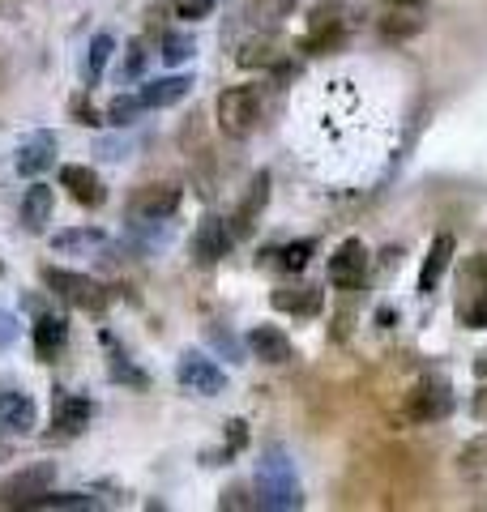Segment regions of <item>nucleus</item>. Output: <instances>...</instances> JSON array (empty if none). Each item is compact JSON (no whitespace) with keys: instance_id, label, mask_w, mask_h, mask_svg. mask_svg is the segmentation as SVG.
<instances>
[{"instance_id":"1","label":"nucleus","mask_w":487,"mask_h":512,"mask_svg":"<svg viewBox=\"0 0 487 512\" xmlns=\"http://www.w3.org/2000/svg\"><path fill=\"white\" fill-rule=\"evenodd\" d=\"M261 120V99L253 86H227L218 94V128H223L227 137H248Z\"/></svg>"},{"instance_id":"2","label":"nucleus","mask_w":487,"mask_h":512,"mask_svg":"<svg viewBox=\"0 0 487 512\" xmlns=\"http://www.w3.org/2000/svg\"><path fill=\"white\" fill-rule=\"evenodd\" d=\"M43 286L52 295H60L65 303H73V308H86V312H99L103 308V286L86 278V274H73V269H56V265H47L43 269Z\"/></svg>"},{"instance_id":"3","label":"nucleus","mask_w":487,"mask_h":512,"mask_svg":"<svg viewBox=\"0 0 487 512\" xmlns=\"http://www.w3.org/2000/svg\"><path fill=\"white\" fill-rule=\"evenodd\" d=\"M257 487H261V508H295L300 504V487H295V474H291L282 453H270L261 461Z\"/></svg>"},{"instance_id":"4","label":"nucleus","mask_w":487,"mask_h":512,"mask_svg":"<svg viewBox=\"0 0 487 512\" xmlns=\"http://www.w3.org/2000/svg\"><path fill=\"white\" fill-rule=\"evenodd\" d=\"M52 487H56V466L52 461H39V466H26L22 474H13L5 483V504L9 508H35Z\"/></svg>"},{"instance_id":"5","label":"nucleus","mask_w":487,"mask_h":512,"mask_svg":"<svg viewBox=\"0 0 487 512\" xmlns=\"http://www.w3.org/2000/svg\"><path fill=\"white\" fill-rule=\"evenodd\" d=\"M176 380L184 384V389H193V393H201V397H218L227 389V376H223V367H218L214 359H206V355H180V363H176Z\"/></svg>"},{"instance_id":"6","label":"nucleus","mask_w":487,"mask_h":512,"mask_svg":"<svg viewBox=\"0 0 487 512\" xmlns=\"http://www.w3.org/2000/svg\"><path fill=\"white\" fill-rule=\"evenodd\" d=\"M368 274V248L364 239H347L334 256H329V282L338 286V291H351V286H359Z\"/></svg>"},{"instance_id":"7","label":"nucleus","mask_w":487,"mask_h":512,"mask_svg":"<svg viewBox=\"0 0 487 512\" xmlns=\"http://www.w3.org/2000/svg\"><path fill=\"white\" fill-rule=\"evenodd\" d=\"M449 410H453V393L436 380V384H419V389L411 393V402H406V419L441 423V419H449Z\"/></svg>"},{"instance_id":"8","label":"nucleus","mask_w":487,"mask_h":512,"mask_svg":"<svg viewBox=\"0 0 487 512\" xmlns=\"http://www.w3.org/2000/svg\"><path fill=\"white\" fill-rule=\"evenodd\" d=\"M180 210V188L176 184H150V188H141V197L133 201V214L141 222H163Z\"/></svg>"},{"instance_id":"9","label":"nucleus","mask_w":487,"mask_h":512,"mask_svg":"<svg viewBox=\"0 0 487 512\" xmlns=\"http://www.w3.org/2000/svg\"><path fill=\"white\" fill-rule=\"evenodd\" d=\"M35 419H39V410L26 393H18V389L0 393V427H5L9 436H30V431H35Z\"/></svg>"},{"instance_id":"10","label":"nucleus","mask_w":487,"mask_h":512,"mask_svg":"<svg viewBox=\"0 0 487 512\" xmlns=\"http://www.w3.org/2000/svg\"><path fill=\"white\" fill-rule=\"evenodd\" d=\"M56 163V133H30L18 146V175H43Z\"/></svg>"},{"instance_id":"11","label":"nucleus","mask_w":487,"mask_h":512,"mask_svg":"<svg viewBox=\"0 0 487 512\" xmlns=\"http://www.w3.org/2000/svg\"><path fill=\"white\" fill-rule=\"evenodd\" d=\"M231 248V235H227V222L223 218H201V227L193 235V252H197V261L201 265H214V261H223Z\"/></svg>"},{"instance_id":"12","label":"nucleus","mask_w":487,"mask_h":512,"mask_svg":"<svg viewBox=\"0 0 487 512\" xmlns=\"http://www.w3.org/2000/svg\"><path fill=\"white\" fill-rule=\"evenodd\" d=\"M60 184L69 188V197H73L77 205H103V201H107L103 180H99V175H94L90 167H77V163L60 167Z\"/></svg>"},{"instance_id":"13","label":"nucleus","mask_w":487,"mask_h":512,"mask_svg":"<svg viewBox=\"0 0 487 512\" xmlns=\"http://www.w3.org/2000/svg\"><path fill=\"white\" fill-rule=\"evenodd\" d=\"M449 261H453V235H436L432 248H428V256H423V269H419V291H423V295L436 291V282L445 278Z\"/></svg>"},{"instance_id":"14","label":"nucleus","mask_w":487,"mask_h":512,"mask_svg":"<svg viewBox=\"0 0 487 512\" xmlns=\"http://www.w3.org/2000/svg\"><path fill=\"white\" fill-rule=\"evenodd\" d=\"M248 350L261 359V363H287L291 359V338L274 325H257L248 333Z\"/></svg>"},{"instance_id":"15","label":"nucleus","mask_w":487,"mask_h":512,"mask_svg":"<svg viewBox=\"0 0 487 512\" xmlns=\"http://www.w3.org/2000/svg\"><path fill=\"white\" fill-rule=\"evenodd\" d=\"M52 210H56L52 188H47V184H30L26 197H22V222H26V231H43L47 218H52Z\"/></svg>"},{"instance_id":"16","label":"nucleus","mask_w":487,"mask_h":512,"mask_svg":"<svg viewBox=\"0 0 487 512\" xmlns=\"http://www.w3.org/2000/svg\"><path fill=\"white\" fill-rule=\"evenodd\" d=\"M94 406L86 402V397H60L56 410H52V427L60 431V436H77L86 423H90Z\"/></svg>"},{"instance_id":"17","label":"nucleus","mask_w":487,"mask_h":512,"mask_svg":"<svg viewBox=\"0 0 487 512\" xmlns=\"http://www.w3.org/2000/svg\"><path fill=\"white\" fill-rule=\"evenodd\" d=\"M188 86H193V82H188L184 73L159 77V82H146V86H141V103H146V107H171V103L184 99Z\"/></svg>"},{"instance_id":"18","label":"nucleus","mask_w":487,"mask_h":512,"mask_svg":"<svg viewBox=\"0 0 487 512\" xmlns=\"http://www.w3.org/2000/svg\"><path fill=\"white\" fill-rule=\"evenodd\" d=\"M65 338H69V325L60 316H39L35 320V350H39L43 363L56 359V350L65 346Z\"/></svg>"},{"instance_id":"19","label":"nucleus","mask_w":487,"mask_h":512,"mask_svg":"<svg viewBox=\"0 0 487 512\" xmlns=\"http://www.w3.org/2000/svg\"><path fill=\"white\" fill-rule=\"evenodd\" d=\"M116 52V39L112 35H94L90 47H86V60H82V82L86 86H99L103 82V69H107V60H112Z\"/></svg>"},{"instance_id":"20","label":"nucleus","mask_w":487,"mask_h":512,"mask_svg":"<svg viewBox=\"0 0 487 512\" xmlns=\"http://www.w3.org/2000/svg\"><path fill=\"white\" fill-rule=\"evenodd\" d=\"M244 64V69H270V64L282 60V43L270 39V35H261V39H244L240 43V56H235Z\"/></svg>"},{"instance_id":"21","label":"nucleus","mask_w":487,"mask_h":512,"mask_svg":"<svg viewBox=\"0 0 487 512\" xmlns=\"http://www.w3.org/2000/svg\"><path fill=\"white\" fill-rule=\"evenodd\" d=\"M295 13V0H248L244 5V18L253 22V26H282Z\"/></svg>"},{"instance_id":"22","label":"nucleus","mask_w":487,"mask_h":512,"mask_svg":"<svg viewBox=\"0 0 487 512\" xmlns=\"http://www.w3.org/2000/svg\"><path fill=\"white\" fill-rule=\"evenodd\" d=\"M265 201H270V175H253V184H248V197H244V205H240V218H235V227L240 231H248L253 227V218L265 210Z\"/></svg>"},{"instance_id":"23","label":"nucleus","mask_w":487,"mask_h":512,"mask_svg":"<svg viewBox=\"0 0 487 512\" xmlns=\"http://www.w3.org/2000/svg\"><path fill=\"white\" fill-rule=\"evenodd\" d=\"M274 308H278V312H295V316H312V312L321 308V291H312V286L278 291V295H274Z\"/></svg>"},{"instance_id":"24","label":"nucleus","mask_w":487,"mask_h":512,"mask_svg":"<svg viewBox=\"0 0 487 512\" xmlns=\"http://www.w3.org/2000/svg\"><path fill=\"white\" fill-rule=\"evenodd\" d=\"M103 244H107V235H103V231H94V227L52 235V248H56V252H90V248H103Z\"/></svg>"},{"instance_id":"25","label":"nucleus","mask_w":487,"mask_h":512,"mask_svg":"<svg viewBox=\"0 0 487 512\" xmlns=\"http://www.w3.org/2000/svg\"><path fill=\"white\" fill-rule=\"evenodd\" d=\"M419 30H423V18H411V13H389V18L381 22V35L385 39H415L419 35Z\"/></svg>"},{"instance_id":"26","label":"nucleus","mask_w":487,"mask_h":512,"mask_svg":"<svg viewBox=\"0 0 487 512\" xmlns=\"http://www.w3.org/2000/svg\"><path fill=\"white\" fill-rule=\"evenodd\" d=\"M193 52H197V47H193V39H188V35H163V43H159V56L171 64V69H180L184 60H193Z\"/></svg>"},{"instance_id":"27","label":"nucleus","mask_w":487,"mask_h":512,"mask_svg":"<svg viewBox=\"0 0 487 512\" xmlns=\"http://www.w3.org/2000/svg\"><path fill=\"white\" fill-rule=\"evenodd\" d=\"M35 508H99V500H94V495H86V491H65V495L47 491Z\"/></svg>"},{"instance_id":"28","label":"nucleus","mask_w":487,"mask_h":512,"mask_svg":"<svg viewBox=\"0 0 487 512\" xmlns=\"http://www.w3.org/2000/svg\"><path fill=\"white\" fill-rule=\"evenodd\" d=\"M137 111H146L141 94H133V99H124V94H120V99H112V107H107V120L124 128V124H133V120H137Z\"/></svg>"},{"instance_id":"29","label":"nucleus","mask_w":487,"mask_h":512,"mask_svg":"<svg viewBox=\"0 0 487 512\" xmlns=\"http://www.w3.org/2000/svg\"><path fill=\"white\" fill-rule=\"evenodd\" d=\"M278 256H282L278 265H282V269H291V274H295V269H304V265H308V256H312V239H295V244H287Z\"/></svg>"},{"instance_id":"30","label":"nucleus","mask_w":487,"mask_h":512,"mask_svg":"<svg viewBox=\"0 0 487 512\" xmlns=\"http://www.w3.org/2000/svg\"><path fill=\"white\" fill-rule=\"evenodd\" d=\"M176 18L180 22H201V18H210V9H214V0H176Z\"/></svg>"},{"instance_id":"31","label":"nucleus","mask_w":487,"mask_h":512,"mask_svg":"<svg viewBox=\"0 0 487 512\" xmlns=\"http://www.w3.org/2000/svg\"><path fill=\"white\" fill-rule=\"evenodd\" d=\"M483 457H487V436H483V440H475V444H466L458 461H462V470H483V466H487Z\"/></svg>"},{"instance_id":"32","label":"nucleus","mask_w":487,"mask_h":512,"mask_svg":"<svg viewBox=\"0 0 487 512\" xmlns=\"http://www.w3.org/2000/svg\"><path fill=\"white\" fill-rule=\"evenodd\" d=\"M120 359L124 355H112V380H129L133 389H146V376H141L133 363H120Z\"/></svg>"},{"instance_id":"33","label":"nucleus","mask_w":487,"mask_h":512,"mask_svg":"<svg viewBox=\"0 0 487 512\" xmlns=\"http://www.w3.org/2000/svg\"><path fill=\"white\" fill-rule=\"evenodd\" d=\"M462 320L470 329H487V291H479V299L470 308H462Z\"/></svg>"},{"instance_id":"34","label":"nucleus","mask_w":487,"mask_h":512,"mask_svg":"<svg viewBox=\"0 0 487 512\" xmlns=\"http://www.w3.org/2000/svg\"><path fill=\"white\" fill-rule=\"evenodd\" d=\"M141 69H146V52H141V43H133L129 56L120 64V77H141Z\"/></svg>"},{"instance_id":"35","label":"nucleus","mask_w":487,"mask_h":512,"mask_svg":"<svg viewBox=\"0 0 487 512\" xmlns=\"http://www.w3.org/2000/svg\"><path fill=\"white\" fill-rule=\"evenodd\" d=\"M253 504H261V500H248L244 487H231V491H223V500H218V508H253Z\"/></svg>"},{"instance_id":"36","label":"nucleus","mask_w":487,"mask_h":512,"mask_svg":"<svg viewBox=\"0 0 487 512\" xmlns=\"http://www.w3.org/2000/svg\"><path fill=\"white\" fill-rule=\"evenodd\" d=\"M231 431H227V457L231 453H240V448H244V440H248V423H240V419H235V423H227Z\"/></svg>"},{"instance_id":"37","label":"nucleus","mask_w":487,"mask_h":512,"mask_svg":"<svg viewBox=\"0 0 487 512\" xmlns=\"http://www.w3.org/2000/svg\"><path fill=\"white\" fill-rule=\"evenodd\" d=\"M73 120L77 124H99V116H94V107H90L86 94H82V99H73Z\"/></svg>"},{"instance_id":"38","label":"nucleus","mask_w":487,"mask_h":512,"mask_svg":"<svg viewBox=\"0 0 487 512\" xmlns=\"http://www.w3.org/2000/svg\"><path fill=\"white\" fill-rule=\"evenodd\" d=\"M13 338H18V320H13L9 312H0V346H9Z\"/></svg>"},{"instance_id":"39","label":"nucleus","mask_w":487,"mask_h":512,"mask_svg":"<svg viewBox=\"0 0 487 512\" xmlns=\"http://www.w3.org/2000/svg\"><path fill=\"white\" fill-rule=\"evenodd\" d=\"M475 414H479V419H487V389L475 397Z\"/></svg>"},{"instance_id":"40","label":"nucleus","mask_w":487,"mask_h":512,"mask_svg":"<svg viewBox=\"0 0 487 512\" xmlns=\"http://www.w3.org/2000/svg\"><path fill=\"white\" fill-rule=\"evenodd\" d=\"M389 5H394V9H419L423 0H389Z\"/></svg>"},{"instance_id":"41","label":"nucleus","mask_w":487,"mask_h":512,"mask_svg":"<svg viewBox=\"0 0 487 512\" xmlns=\"http://www.w3.org/2000/svg\"><path fill=\"white\" fill-rule=\"evenodd\" d=\"M479 376H487V350H483V359H479Z\"/></svg>"}]
</instances>
